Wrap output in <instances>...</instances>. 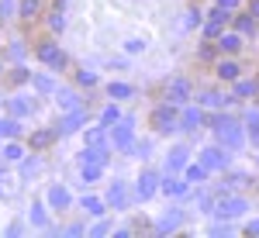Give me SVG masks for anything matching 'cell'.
Returning <instances> with one entry per match:
<instances>
[{"label": "cell", "mask_w": 259, "mask_h": 238, "mask_svg": "<svg viewBox=\"0 0 259 238\" xmlns=\"http://www.w3.org/2000/svg\"><path fill=\"white\" fill-rule=\"evenodd\" d=\"M214 128H218L221 145H228V149H239V145H242V131H239V124H235V121L218 118V121H214Z\"/></svg>", "instance_id": "obj_1"}, {"label": "cell", "mask_w": 259, "mask_h": 238, "mask_svg": "<svg viewBox=\"0 0 259 238\" xmlns=\"http://www.w3.org/2000/svg\"><path fill=\"white\" fill-rule=\"evenodd\" d=\"M152 124H156L159 131H173V128H177V111H173L169 104L156 107V114H152Z\"/></svg>", "instance_id": "obj_2"}, {"label": "cell", "mask_w": 259, "mask_h": 238, "mask_svg": "<svg viewBox=\"0 0 259 238\" xmlns=\"http://www.w3.org/2000/svg\"><path fill=\"white\" fill-rule=\"evenodd\" d=\"M242 211H245V200H242V197H228V200H221V204H218L214 214H218V218H239Z\"/></svg>", "instance_id": "obj_3"}, {"label": "cell", "mask_w": 259, "mask_h": 238, "mask_svg": "<svg viewBox=\"0 0 259 238\" xmlns=\"http://www.w3.org/2000/svg\"><path fill=\"white\" fill-rule=\"evenodd\" d=\"M225 21H228V11H214V14H211V21H207V24H204V35H207V38H214V35H221V31H225Z\"/></svg>", "instance_id": "obj_4"}, {"label": "cell", "mask_w": 259, "mask_h": 238, "mask_svg": "<svg viewBox=\"0 0 259 238\" xmlns=\"http://www.w3.org/2000/svg\"><path fill=\"white\" fill-rule=\"evenodd\" d=\"M132 135H135V131H132V121L118 124V128L111 131V141H114V149H128V145H132Z\"/></svg>", "instance_id": "obj_5"}, {"label": "cell", "mask_w": 259, "mask_h": 238, "mask_svg": "<svg viewBox=\"0 0 259 238\" xmlns=\"http://www.w3.org/2000/svg\"><path fill=\"white\" fill-rule=\"evenodd\" d=\"M38 59L45 62V66H52V69H62V62H66L56 45H41V49H38Z\"/></svg>", "instance_id": "obj_6"}, {"label": "cell", "mask_w": 259, "mask_h": 238, "mask_svg": "<svg viewBox=\"0 0 259 238\" xmlns=\"http://www.w3.org/2000/svg\"><path fill=\"white\" fill-rule=\"evenodd\" d=\"M156 183H159V176L145 169V173L139 176V200H149V197H152V194H156Z\"/></svg>", "instance_id": "obj_7"}, {"label": "cell", "mask_w": 259, "mask_h": 238, "mask_svg": "<svg viewBox=\"0 0 259 238\" xmlns=\"http://www.w3.org/2000/svg\"><path fill=\"white\" fill-rule=\"evenodd\" d=\"M200 162H204L207 169H221V166L228 162V156H225L221 149H204V152H200Z\"/></svg>", "instance_id": "obj_8"}, {"label": "cell", "mask_w": 259, "mask_h": 238, "mask_svg": "<svg viewBox=\"0 0 259 238\" xmlns=\"http://www.w3.org/2000/svg\"><path fill=\"white\" fill-rule=\"evenodd\" d=\"M187 97H190V83H187V79H173V83H169V100H173V104H183Z\"/></svg>", "instance_id": "obj_9"}, {"label": "cell", "mask_w": 259, "mask_h": 238, "mask_svg": "<svg viewBox=\"0 0 259 238\" xmlns=\"http://www.w3.org/2000/svg\"><path fill=\"white\" fill-rule=\"evenodd\" d=\"M107 162V152L100 149V145H90V149H83V166H104Z\"/></svg>", "instance_id": "obj_10"}, {"label": "cell", "mask_w": 259, "mask_h": 238, "mask_svg": "<svg viewBox=\"0 0 259 238\" xmlns=\"http://www.w3.org/2000/svg\"><path fill=\"white\" fill-rule=\"evenodd\" d=\"M80 124H83V111H73L69 118H62L59 124H56V131H62V135H69V131H76Z\"/></svg>", "instance_id": "obj_11"}, {"label": "cell", "mask_w": 259, "mask_h": 238, "mask_svg": "<svg viewBox=\"0 0 259 238\" xmlns=\"http://www.w3.org/2000/svg\"><path fill=\"white\" fill-rule=\"evenodd\" d=\"M200 124H204V114H200L197 107H187L183 118H180V128H200Z\"/></svg>", "instance_id": "obj_12"}, {"label": "cell", "mask_w": 259, "mask_h": 238, "mask_svg": "<svg viewBox=\"0 0 259 238\" xmlns=\"http://www.w3.org/2000/svg\"><path fill=\"white\" fill-rule=\"evenodd\" d=\"M11 111H14V118H24V114H31V111H35V100L14 97V100H11Z\"/></svg>", "instance_id": "obj_13"}, {"label": "cell", "mask_w": 259, "mask_h": 238, "mask_svg": "<svg viewBox=\"0 0 259 238\" xmlns=\"http://www.w3.org/2000/svg\"><path fill=\"white\" fill-rule=\"evenodd\" d=\"M49 204H52V207H69V190L52 186V190H49Z\"/></svg>", "instance_id": "obj_14"}, {"label": "cell", "mask_w": 259, "mask_h": 238, "mask_svg": "<svg viewBox=\"0 0 259 238\" xmlns=\"http://www.w3.org/2000/svg\"><path fill=\"white\" fill-rule=\"evenodd\" d=\"M107 200H111L114 207H124V204H128V194H124V186H121V183H111V194H107Z\"/></svg>", "instance_id": "obj_15"}, {"label": "cell", "mask_w": 259, "mask_h": 238, "mask_svg": "<svg viewBox=\"0 0 259 238\" xmlns=\"http://www.w3.org/2000/svg\"><path fill=\"white\" fill-rule=\"evenodd\" d=\"M177 224H180V211H173V207H169V211L159 218V231H173Z\"/></svg>", "instance_id": "obj_16"}, {"label": "cell", "mask_w": 259, "mask_h": 238, "mask_svg": "<svg viewBox=\"0 0 259 238\" xmlns=\"http://www.w3.org/2000/svg\"><path fill=\"white\" fill-rule=\"evenodd\" d=\"M59 107H62V111H80V100H76V93L62 90V93H59Z\"/></svg>", "instance_id": "obj_17"}, {"label": "cell", "mask_w": 259, "mask_h": 238, "mask_svg": "<svg viewBox=\"0 0 259 238\" xmlns=\"http://www.w3.org/2000/svg\"><path fill=\"white\" fill-rule=\"evenodd\" d=\"M18 131H21V124H18V121H14V118L0 121V138H14Z\"/></svg>", "instance_id": "obj_18"}, {"label": "cell", "mask_w": 259, "mask_h": 238, "mask_svg": "<svg viewBox=\"0 0 259 238\" xmlns=\"http://www.w3.org/2000/svg\"><path fill=\"white\" fill-rule=\"evenodd\" d=\"M187 166V149H173L169 152V169H183Z\"/></svg>", "instance_id": "obj_19"}, {"label": "cell", "mask_w": 259, "mask_h": 238, "mask_svg": "<svg viewBox=\"0 0 259 238\" xmlns=\"http://www.w3.org/2000/svg\"><path fill=\"white\" fill-rule=\"evenodd\" d=\"M162 190H166V194H173V197H180V194H187V183H183V179H166V183H162Z\"/></svg>", "instance_id": "obj_20"}, {"label": "cell", "mask_w": 259, "mask_h": 238, "mask_svg": "<svg viewBox=\"0 0 259 238\" xmlns=\"http://www.w3.org/2000/svg\"><path fill=\"white\" fill-rule=\"evenodd\" d=\"M204 176H207V166H204V162H200V166H187V179H190V183H200Z\"/></svg>", "instance_id": "obj_21"}, {"label": "cell", "mask_w": 259, "mask_h": 238, "mask_svg": "<svg viewBox=\"0 0 259 238\" xmlns=\"http://www.w3.org/2000/svg\"><path fill=\"white\" fill-rule=\"evenodd\" d=\"M218 76L221 79H235V76H239V66H235V62H221V66H218Z\"/></svg>", "instance_id": "obj_22"}, {"label": "cell", "mask_w": 259, "mask_h": 238, "mask_svg": "<svg viewBox=\"0 0 259 238\" xmlns=\"http://www.w3.org/2000/svg\"><path fill=\"white\" fill-rule=\"evenodd\" d=\"M221 49H225V52H239L242 38H239V35H225V38H221Z\"/></svg>", "instance_id": "obj_23"}, {"label": "cell", "mask_w": 259, "mask_h": 238, "mask_svg": "<svg viewBox=\"0 0 259 238\" xmlns=\"http://www.w3.org/2000/svg\"><path fill=\"white\" fill-rule=\"evenodd\" d=\"M56 135H59V131H38V135H31V145L41 149V145H49V141L56 138Z\"/></svg>", "instance_id": "obj_24"}, {"label": "cell", "mask_w": 259, "mask_h": 238, "mask_svg": "<svg viewBox=\"0 0 259 238\" xmlns=\"http://www.w3.org/2000/svg\"><path fill=\"white\" fill-rule=\"evenodd\" d=\"M235 24H239L242 35H252V31H256V18H252V14H249V18H239Z\"/></svg>", "instance_id": "obj_25"}, {"label": "cell", "mask_w": 259, "mask_h": 238, "mask_svg": "<svg viewBox=\"0 0 259 238\" xmlns=\"http://www.w3.org/2000/svg\"><path fill=\"white\" fill-rule=\"evenodd\" d=\"M83 207H87V214H104V204L97 197H87L83 200Z\"/></svg>", "instance_id": "obj_26"}, {"label": "cell", "mask_w": 259, "mask_h": 238, "mask_svg": "<svg viewBox=\"0 0 259 238\" xmlns=\"http://www.w3.org/2000/svg\"><path fill=\"white\" fill-rule=\"evenodd\" d=\"M111 97H132V86L128 83H111Z\"/></svg>", "instance_id": "obj_27"}, {"label": "cell", "mask_w": 259, "mask_h": 238, "mask_svg": "<svg viewBox=\"0 0 259 238\" xmlns=\"http://www.w3.org/2000/svg\"><path fill=\"white\" fill-rule=\"evenodd\" d=\"M38 11V0H21V18H31Z\"/></svg>", "instance_id": "obj_28"}, {"label": "cell", "mask_w": 259, "mask_h": 238, "mask_svg": "<svg viewBox=\"0 0 259 238\" xmlns=\"http://www.w3.org/2000/svg\"><path fill=\"white\" fill-rule=\"evenodd\" d=\"M87 145H104V131H100V128L87 131Z\"/></svg>", "instance_id": "obj_29"}, {"label": "cell", "mask_w": 259, "mask_h": 238, "mask_svg": "<svg viewBox=\"0 0 259 238\" xmlns=\"http://www.w3.org/2000/svg\"><path fill=\"white\" fill-rule=\"evenodd\" d=\"M235 90H239V97H249V93H256V83H249V79H245V83H239Z\"/></svg>", "instance_id": "obj_30"}, {"label": "cell", "mask_w": 259, "mask_h": 238, "mask_svg": "<svg viewBox=\"0 0 259 238\" xmlns=\"http://www.w3.org/2000/svg\"><path fill=\"white\" fill-rule=\"evenodd\" d=\"M100 121H104V124H114V121H118V107H107V111L100 114Z\"/></svg>", "instance_id": "obj_31"}, {"label": "cell", "mask_w": 259, "mask_h": 238, "mask_svg": "<svg viewBox=\"0 0 259 238\" xmlns=\"http://www.w3.org/2000/svg\"><path fill=\"white\" fill-rule=\"evenodd\" d=\"M35 86H38L41 93H49V90H52V79L49 76H35Z\"/></svg>", "instance_id": "obj_32"}, {"label": "cell", "mask_w": 259, "mask_h": 238, "mask_svg": "<svg viewBox=\"0 0 259 238\" xmlns=\"http://www.w3.org/2000/svg\"><path fill=\"white\" fill-rule=\"evenodd\" d=\"M21 156H24L21 145H7V149H4V159H21Z\"/></svg>", "instance_id": "obj_33"}, {"label": "cell", "mask_w": 259, "mask_h": 238, "mask_svg": "<svg viewBox=\"0 0 259 238\" xmlns=\"http://www.w3.org/2000/svg\"><path fill=\"white\" fill-rule=\"evenodd\" d=\"M204 104H207V107H221L225 100H221L218 93H204Z\"/></svg>", "instance_id": "obj_34"}, {"label": "cell", "mask_w": 259, "mask_h": 238, "mask_svg": "<svg viewBox=\"0 0 259 238\" xmlns=\"http://www.w3.org/2000/svg\"><path fill=\"white\" fill-rule=\"evenodd\" d=\"M218 7H221V11H228V14H232V11L239 7V0H218Z\"/></svg>", "instance_id": "obj_35"}, {"label": "cell", "mask_w": 259, "mask_h": 238, "mask_svg": "<svg viewBox=\"0 0 259 238\" xmlns=\"http://www.w3.org/2000/svg\"><path fill=\"white\" fill-rule=\"evenodd\" d=\"M80 83H87V86H94V83H97V76H94V73H87V69H83V73H80Z\"/></svg>", "instance_id": "obj_36"}, {"label": "cell", "mask_w": 259, "mask_h": 238, "mask_svg": "<svg viewBox=\"0 0 259 238\" xmlns=\"http://www.w3.org/2000/svg\"><path fill=\"white\" fill-rule=\"evenodd\" d=\"M31 221H35V224H45V214H41V207H31Z\"/></svg>", "instance_id": "obj_37"}, {"label": "cell", "mask_w": 259, "mask_h": 238, "mask_svg": "<svg viewBox=\"0 0 259 238\" xmlns=\"http://www.w3.org/2000/svg\"><path fill=\"white\" fill-rule=\"evenodd\" d=\"M21 56H24V49H21V41H14L11 45V59H21Z\"/></svg>", "instance_id": "obj_38"}, {"label": "cell", "mask_w": 259, "mask_h": 238, "mask_svg": "<svg viewBox=\"0 0 259 238\" xmlns=\"http://www.w3.org/2000/svg\"><path fill=\"white\" fill-rule=\"evenodd\" d=\"M62 24H66V21H62V14H59V7H56V14H52V28H56V31H59Z\"/></svg>", "instance_id": "obj_39"}, {"label": "cell", "mask_w": 259, "mask_h": 238, "mask_svg": "<svg viewBox=\"0 0 259 238\" xmlns=\"http://www.w3.org/2000/svg\"><path fill=\"white\" fill-rule=\"evenodd\" d=\"M249 235H259V221H252V224H249Z\"/></svg>", "instance_id": "obj_40"}, {"label": "cell", "mask_w": 259, "mask_h": 238, "mask_svg": "<svg viewBox=\"0 0 259 238\" xmlns=\"http://www.w3.org/2000/svg\"><path fill=\"white\" fill-rule=\"evenodd\" d=\"M7 7H11V4H7V0H0V18H4V11H7Z\"/></svg>", "instance_id": "obj_41"}, {"label": "cell", "mask_w": 259, "mask_h": 238, "mask_svg": "<svg viewBox=\"0 0 259 238\" xmlns=\"http://www.w3.org/2000/svg\"><path fill=\"white\" fill-rule=\"evenodd\" d=\"M252 14H256V18H259V0H252Z\"/></svg>", "instance_id": "obj_42"}]
</instances>
